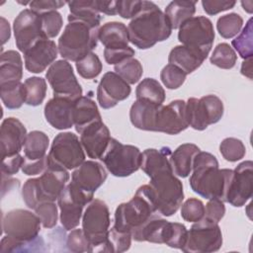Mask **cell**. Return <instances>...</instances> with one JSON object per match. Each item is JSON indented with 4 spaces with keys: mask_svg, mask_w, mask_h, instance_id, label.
Instances as JSON below:
<instances>
[{
    "mask_svg": "<svg viewBox=\"0 0 253 253\" xmlns=\"http://www.w3.org/2000/svg\"><path fill=\"white\" fill-rule=\"evenodd\" d=\"M42 221L27 210H13L2 218V229L6 234L0 243V252L44 251V241L39 235Z\"/></svg>",
    "mask_w": 253,
    "mask_h": 253,
    "instance_id": "1",
    "label": "cell"
},
{
    "mask_svg": "<svg viewBox=\"0 0 253 253\" xmlns=\"http://www.w3.org/2000/svg\"><path fill=\"white\" fill-rule=\"evenodd\" d=\"M192 171L189 182L196 194L208 200L216 199L226 203L233 170L219 169L214 155L200 151L195 157Z\"/></svg>",
    "mask_w": 253,
    "mask_h": 253,
    "instance_id": "2",
    "label": "cell"
},
{
    "mask_svg": "<svg viewBox=\"0 0 253 253\" xmlns=\"http://www.w3.org/2000/svg\"><path fill=\"white\" fill-rule=\"evenodd\" d=\"M129 42L139 49H147L167 40L171 25L161 9L151 1H142L141 9L127 26Z\"/></svg>",
    "mask_w": 253,
    "mask_h": 253,
    "instance_id": "3",
    "label": "cell"
},
{
    "mask_svg": "<svg viewBox=\"0 0 253 253\" xmlns=\"http://www.w3.org/2000/svg\"><path fill=\"white\" fill-rule=\"evenodd\" d=\"M67 20L58 40V52L65 60L77 62L97 46L100 28L70 17Z\"/></svg>",
    "mask_w": 253,
    "mask_h": 253,
    "instance_id": "4",
    "label": "cell"
},
{
    "mask_svg": "<svg viewBox=\"0 0 253 253\" xmlns=\"http://www.w3.org/2000/svg\"><path fill=\"white\" fill-rule=\"evenodd\" d=\"M69 180L66 169L57 166L48 168L38 178L28 179L22 189V198L29 209L35 210L44 202H54Z\"/></svg>",
    "mask_w": 253,
    "mask_h": 253,
    "instance_id": "5",
    "label": "cell"
},
{
    "mask_svg": "<svg viewBox=\"0 0 253 253\" xmlns=\"http://www.w3.org/2000/svg\"><path fill=\"white\" fill-rule=\"evenodd\" d=\"M156 213L148 185H143L137 189L131 200L118 206L113 227L120 231L132 233Z\"/></svg>",
    "mask_w": 253,
    "mask_h": 253,
    "instance_id": "6",
    "label": "cell"
},
{
    "mask_svg": "<svg viewBox=\"0 0 253 253\" xmlns=\"http://www.w3.org/2000/svg\"><path fill=\"white\" fill-rule=\"evenodd\" d=\"M148 189L156 211L162 216L174 214L184 200L183 184L172 170H164L152 175Z\"/></svg>",
    "mask_w": 253,
    "mask_h": 253,
    "instance_id": "7",
    "label": "cell"
},
{
    "mask_svg": "<svg viewBox=\"0 0 253 253\" xmlns=\"http://www.w3.org/2000/svg\"><path fill=\"white\" fill-rule=\"evenodd\" d=\"M110 221L107 204L99 199L92 200L82 214V229L90 243L89 252H104Z\"/></svg>",
    "mask_w": 253,
    "mask_h": 253,
    "instance_id": "8",
    "label": "cell"
},
{
    "mask_svg": "<svg viewBox=\"0 0 253 253\" xmlns=\"http://www.w3.org/2000/svg\"><path fill=\"white\" fill-rule=\"evenodd\" d=\"M100 160L112 175L126 177L140 168L141 152L136 146L123 144L119 140L111 138Z\"/></svg>",
    "mask_w": 253,
    "mask_h": 253,
    "instance_id": "9",
    "label": "cell"
},
{
    "mask_svg": "<svg viewBox=\"0 0 253 253\" xmlns=\"http://www.w3.org/2000/svg\"><path fill=\"white\" fill-rule=\"evenodd\" d=\"M221 245L222 234L218 223L204 216L188 230L181 250L185 253H210L219 250Z\"/></svg>",
    "mask_w": 253,
    "mask_h": 253,
    "instance_id": "10",
    "label": "cell"
},
{
    "mask_svg": "<svg viewBox=\"0 0 253 253\" xmlns=\"http://www.w3.org/2000/svg\"><path fill=\"white\" fill-rule=\"evenodd\" d=\"M47 156L50 166L66 170L75 169L85 161L83 146L78 136L70 131L60 132L53 138Z\"/></svg>",
    "mask_w": 253,
    "mask_h": 253,
    "instance_id": "11",
    "label": "cell"
},
{
    "mask_svg": "<svg viewBox=\"0 0 253 253\" xmlns=\"http://www.w3.org/2000/svg\"><path fill=\"white\" fill-rule=\"evenodd\" d=\"M178 40L183 45L208 57L214 40L211 21L204 16L190 18L179 28Z\"/></svg>",
    "mask_w": 253,
    "mask_h": 253,
    "instance_id": "12",
    "label": "cell"
},
{
    "mask_svg": "<svg viewBox=\"0 0 253 253\" xmlns=\"http://www.w3.org/2000/svg\"><path fill=\"white\" fill-rule=\"evenodd\" d=\"M186 111L189 126L196 130H204L222 118L223 103L215 95H207L200 99L189 98Z\"/></svg>",
    "mask_w": 253,
    "mask_h": 253,
    "instance_id": "13",
    "label": "cell"
},
{
    "mask_svg": "<svg viewBox=\"0 0 253 253\" xmlns=\"http://www.w3.org/2000/svg\"><path fill=\"white\" fill-rule=\"evenodd\" d=\"M89 195L78 189L71 182L67 184L57 199V206L60 210V222L64 229L75 228L81 219L84 207L93 200Z\"/></svg>",
    "mask_w": 253,
    "mask_h": 253,
    "instance_id": "14",
    "label": "cell"
},
{
    "mask_svg": "<svg viewBox=\"0 0 253 253\" xmlns=\"http://www.w3.org/2000/svg\"><path fill=\"white\" fill-rule=\"evenodd\" d=\"M45 77L53 91L54 97H63L77 100L82 96V88L79 84L71 64L60 59L54 61L47 69Z\"/></svg>",
    "mask_w": 253,
    "mask_h": 253,
    "instance_id": "15",
    "label": "cell"
},
{
    "mask_svg": "<svg viewBox=\"0 0 253 253\" xmlns=\"http://www.w3.org/2000/svg\"><path fill=\"white\" fill-rule=\"evenodd\" d=\"M15 42L23 53L42 39H46L42 33L41 15L31 9H25L16 17L13 24Z\"/></svg>",
    "mask_w": 253,
    "mask_h": 253,
    "instance_id": "16",
    "label": "cell"
},
{
    "mask_svg": "<svg viewBox=\"0 0 253 253\" xmlns=\"http://www.w3.org/2000/svg\"><path fill=\"white\" fill-rule=\"evenodd\" d=\"M189 126L186 102L174 100L168 105H161L157 111L154 131L178 134Z\"/></svg>",
    "mask_w": 253,
    "mask_h": 253,
    "instance_id": "17",
    "label": "cell"
},
{
    "mask_svg": "<svg viewBox=\"0 0 253 253\" xmlns=\"http://www.w3.org/2000/svg\"><path fill=\"white\" fill-rule=\"evenodd\" d=\"M253 195V162L243 161L233 170V178L229 187L226 203L239 208L246 204Z\"/></svg>",
    "mask_w": 253,
    "mask_h": 253,
    "instance_id": "18",
    "label": "cell"
},
{
    "mask_svg": "<svg viewBox=\"0 0 253 253\" xmlns=\"http://www.w3.org/2000/svg\"><path fill=\"white\" fill-rule=\"evenodd\" d=\"M131 89L116 72H106L97 88V100L101 108L107 110L115 107L130 95Z\"/></svg>",
    "mask_w": 253,
    "mask_h": 253,
    "instance_id": "19",
    "label": "cell"
},
{
    "mask_svg": "<svg viewBox=\"0 0 253 253\" xmlns=\"http://www.w3.org/2000/svg\"><path fill=\"white\" fill-rule=\"evenodd\" d=\"M58 46L49 39H42L24 52L25 67L29 72L41 73L57 57Z\"/></svg>",
    "mask_w": 253,
    "mask_h": 253,
    "instance_id": "20",
    "label": "cell"
},
{
    "mask_svg": "<svg viewBox=\"0 0 253 253\" xmlns=\"http://www.w3.org/2000/svg\"><path fill=\"white\" fill-rule=\"evenodd\" d=\"M107 172L101 163L88 160L80 164L71 174V183L83 192L93 195L104 184Z\"/></svg>",
    "mask_w": 253,
    "mask_h": 253,
    "instance_id": "21",
    "label": "cell"
},
{
    "mask_svg": "<svg viewBox=\"0 0 253 253\" xmlns=\"http://www.w3.org/2000/svg\"><path fill=\"white\" fill-rule=\"evenodd\" d=\"M25 126L16 118H7L1 124L0 149L2 157L20 153L27 138Z\"/></svg>",
    "mask_w": 253,
    "mask_h": 253,
    "instance_id": "22",
    "label": "cell"
},
{
    "mask_svg": "<svg viewBox=\"0 0 253 253\" xmlns=\"http://www.w3.org/2000/svg\"><path fill=\"white\" fill-rule=\"evenodd\" d=\"M111 138L110 130L102 121L88 126L80 133V142L83 149L92 159L101 158Z\"/></svg>",
    "mask_w": 253,
    "mask_h": 253,
    "instance_id": "23",
    "label": "cell"
},
{
    "mask_svg": "<svg viewBox=\"0 0 253 253\" xmlns=\"http://www.w3.org/2000/svg\"><path fill=\"white\" fill-rule=\"evenodd\" d=\"M74 101L54 97L47 101L44 106V117L46 122L56 129H67L73 126Z\"/></svg>",
    "mask_w": 253,
    "mask_h": 253,
    "instance_id": "24",
    "label": "cell"
},
{
    "mask_svg": "<svg viewBox=\"0 0 253 253\" xmlns=\"http://www.w3.org/2000/svg\"><path fill=\"white\" fill-rule=\"evenodd\" d=\"M172 222L162 218L160 214L156 213L148 221H146L139 228L132 231L131 236L135 241H147L157 244H166L170 232Z\"/></svg>",
    "mask_w": 253,
    "mask_h": 253,
    "instance_id": "25",
    "label": "cell"
},
{
    "mask_svg": "<svg viewBox=\"0 0 253 253\" xmlns=\"http://www.w3.org/2000/svg\"><path fill=\"white\" fill-rule=\"evenodd\" d=\"M102 121L96 103L87 96H81L74 101L73 125L75 130L80 134L88 126Z\"/></svg>",
    "mask_w": 253,
    "mask_h": 253,
    "instance_id": "26",
    "label": "cell"
},
{
    "mask_svg": "<svg viewBox=\"0 0 253 253\" xmlns=\"http://www.w3.org/2000/svg\"><path fill=\"white\" fill-rule=\"evenodd\" d=\"M161 105L144 100H136L130 107L129 119L131 124L139 129L154 131L157 111Z\"/></svg>",
    "mask_w": 253,
    "mask_h": 253,
    "instance_id": "27",
    "label": "cell"
},
{
    "mask_svg": "<svg viewBox=\"0 0 253 253\" xmlns=\"http://www.w3.org/2000/svg\"><path fill=\"white\" fill-rule=\"evenodd\" d=\"M171 153V149L168 146H163L160 149H145L141 153L140 168L149 178L158 172L172 170L170 163Z\"/></svg>",
    "mask_w": 253,
    "mask_h": 253,
    "instance_id": "28",
    "label": "cell"
},
{
    "mask_svg": "<svg viewBox=\"0 0 253 253\" xmlns=\"http://www.w3.org/2000/svg\"><path fill=\"white\" fill-rule=\"evenodd\" d=\"M200 148L194 143H184L178 146L170 155V163L174 175L186 178L193 170V164Z\"/></svg>",
    "mask_w": 253,
    "mask_h": 253,
    "instance_id": "29",
    "label": "cell"
},
{
    "mask_svg": "<svg viewBox=\"0 0 253 253\" xmlns=\"http://www.w3.org/2000/svg\"><path fill=\"white\" fill-rule=\"evenodd\" d=\"M207 57L185 45H177L171 49L168 62L182 69L186 74H190L198 69Z\"/></svg>",
    "mask_w": 253,
    "mask_h": 253,
    "instance_id": "30",
    "label": "cell"
},
{
    "mask_svg": "<svg viewBox=\"0 0 253 253\" xmlns=\"http://www.w3.org/2000/svg\"><path fill=\"white\" fill-rule=\"evenodd\" d=\"M99 41L105 48H121L128 45V32L121 22H108L99 29Z\"/></svg>",
    "mask_w": 253,
    "mask_h": 253,
    "instance_id": "31",
    "label": "cell"
},
{
    "mask_svg": "<svg viewBox=\"0 0 253 253\" xmlns=\"http://www.w3.org/2000/svg\"><path fill=\"white\" fill-rule=\"evenodd\" d=\"M23 76V61L16 50L2 52L0 61V84L21 81Z\"/></svg>",
    "mask_w": 253,
    "mask_h": 253,
    "instance_id": "32",
    "label": "cell"
},
{
    "mask_svg": "<svg viewBox=\"0 0 253 253\" xmlns=\"http://www.w3.org/2000/svg\"><path fill=\"white\" fill-rule=\"evenodd\" d=\"M196 1L175 0L165 8V15L173 29H179L181 25L193 17L196 12Z\"/></svg>",
    "mask_w": 253,
    "mask_h": 253,
    "instance_id": "33",
    "label": "cell"
},
{
    "mask_svg": "<svg viewBox=\"0 0 253 253\" xmlns=\"http://www.w3.org/2000/svg\"><path fill=\"white\" fill-rule=\"evenodd\" d=\"M67 5L69 7L70 14L68 17L83 21L90 24L91 26H100L102 17L101 13L96 7V2L94 1H68Z\"/></svg>",
    "mask_w": 253,
    "mask_h": 253,
    "instance_id": "34",
    "label": "cell"
},
{
    "mask_svg": "<svg viewBox=\"0 0 253 253\" xmlns=\"http://www.w3.org/2000/svg\"><path fill=\"white\" fill-rule=\"evenodd\" d=\"M49 144L48 136L40 130L28 133L24 145V157L29 160H38L44 157Z\"/></svg>",
    "mask_w": 253,
    "mask_h": 253,
    "instance_id": "35",
    "label": "cell"
},
{
    "mask_svg": "<svg viewBox=\"0 0 253 253\" xmlns=\"http://www.w3.org/2000/svg\"><path fill=\"white\" fill-rule=\"evenodd\" d=\"M136 100H144L156 105H163L165 91L161 84L153 78L143 79L135 90Z\"/></svg>",
    "mask_w": 253,
    "mask_h": 253,
    "instance_id": "36",
    "label": "cell"
},
{
    "mask_svg": "<svg viewBox=\"0 0 253 253\" xmlns=\"http://www.w3.org/2000/svg\"><path fill=\"white\" fill-rule=\"evenodd\" d=\"M0 96L6 108L10 110L21 108L26 100L24 83L18 81L0 84Z\"/></svg>",
    "mask_w": 253,
    "mask_h": 253,
    "instance_id": "37",
    "label": "cell"
},
{
    "mask_svg": "<svg viewBox=\"0 0 253 253\" xmlns=\"http://www.w3.org/2000/svg\"><path fill=\"white\" fill-rule=\"evenodd\" d=\"M26 100L25 103L29 106H40L45 98L46 82L42 77H30L24 82Z\"/></svg>",
    "mask_w": 253,
    "mask_h": 253,
    "instance_id": "38",
    "label": "cell"
},
{
    "mask_svg": "<svg viewBox=\"0 0 253 253\" xmlns=\"http://www.w3.org/2000/svg\"><path fill=\"white\" fill-rule=\"evenodd\" d=\"M115 72L127 84H135L142 76L143 68L141 63L133 58H127L115 65Z\"/></svg>",
    "mask_w": 253,
    "mask_h": 253,
    "instance_id": "39",
    "label": "cell"
},
{
    "mask_svg": "<svg viewBox=\"0 0 253 253\" xmlns=\"http://www.w3.org/2000/svg\"><path fill=\"white\" fill-rule=\"evenodd\" d=\"M131 233L117 230L112 227L109 230L107 240L104 244V252L121 253L129 249L131 244Z\"/></svg>",
    "mask_w": 253,
    "mask_h": 253,
    "instance_id": "40",
    "label": "cell"
},
{
    "mask_svg": "<svg viewBox=\"0 0 253 253\" xmlns=\"http://www.w3.org/2000/svg\"><path fill=\"white\" fill-rule=\"evenodd\" d=\"M236 60L237 55L234 49L226 42L217 44L210 58L211 64L222 69H230L234 67Z\"/></svg>",
    "mask_w": 253,
    "mask_h": 253,
    "instance_id": "41",
    "label": "cell"
},
{
    "mask_svg": "<svg viewBox=\"0 0 253 253\" xmlns=\"http://www.w3.org/2000/svg\"><path fill=\"white\" fill-rule=\"evenodd\" d=\"M243 26V19L237 13H229L218 18L216 29L224 39H231L237 36Z\"/></svg>",
    "mask_w": 253,
    "mask_h": 253,
    "instance_id": "42",
    "label": "cell"
},
{
    "mask_svg": "<svg viewBox=\"0 0 253 253\" xmlns=\"http://www.w3.org/2000/svg\"><path fill=\"white\" fill-rule=\"evenodd\" d=\"M231 44L243 59L252 57L253 55L252 18H250L247 21L245 27L242 29L240 34L234 40H232Z\"/></svg>",
    "mask_w": 253,
    "mask_h": 253,
    "instance_id": "43",
    "label": "cell"
},
{
    "mask_svg": "<svg viewBox=\"0 0 253 253\" xmlns=\"http://www.w3.org/2000/svg\"><path fill=\"white\" fill-rule=\"evenodd\" d=\"M103 65L94 52L88 53L86 56L76 62V69L79 75L85 79H93L97 77L102 71Z\"/></svg>",
    "mask_w": 253,
    "mask_h": 253,
    "instance_id": "44",
    "label": "cell"
},
{
    "mask_svg": "<svg viewBox=\"0 0 253 253\" xmlns=\"http://www.w3.org/2000/svg\"><path fill=\"white\" fill-rule=\"evenodd\" d=\"M219 151L225 160L235 162L245 156L246 148L240 139L235 137H226L220 142Z\"/></svg>",
    "mask_w": 253,
    "mask_h": 253,
    "instance_id": "45",
    "label": "cell"
},
{
    "mask_svg": "<svg viewBox=\"0 0 253 253\" xmlns=\"http://www.w3.org/2000/svg\"><path fill=\"white\" fill-rule=\"evenodd\" d=\"M42 29L44 37L46 39L55 38L63 25V20L61 14L57 11H51L41 15Z\"/></svg>",
    "mask_w": 253,
    "mask_h": 253,
    "instance_id": "46",
    "label": "cell"
},
{
    "mask_svg": "<svg viewBox=\"0 0 253 253\" xmlns=\"http://www.w3.org/2000/svg\"><path fill=\"white\" fill-rule=\"evenodd\" d=\"M187 74L173 64H167L160 72V79L168 89H178L185 82Z\"/></svg>",
    "mask_w": 253,
    "mask_h": 253,
    "instance_id": "47",
    "label": "cell"
},
{
    "mask_svg": "<svg viewBox=\"0 0 253 253\" xmlns=\"http://www.w3.org/2000/svg\"><path fill=\"white\" fill-rule=\"evenodd\" d=\"M181 206V216L188 222L199 221L205 216V205L201 200L190 198Z\"/></svg>",
    "mask_w": 253,
    "mask_h": 253,
    "instance_id": "48",
    "label": "cell"
},
{
    "mask_svg": "<svg viewBox=\"0 0 253 253\" xmlns=\"http://www.w3.org/2000/svg\"><path fill=\"white\" fill-rule=\"evenodd\" d=\"M36 214L40 217L44 228H52L57 222V206L54 202H44L35 209Z\"/></svg>",
    "mask_w": 253,
    "mask_h": 253,
    "instance_id": "49",
    "label": "cell"
},
{
    "mask_svg": "<svg viewBox=\"0 0 253 253\" xmlns=\"http://www.w3.org/2000/svg\"><path fill=\"white\" fill-rule=\"evenodd\" d=\"M67 249L74 253L89 252L90 243L83 231V229H71L66 238Z\"/></svg>",
    "mask_w": 253,
    "mask_h": 253,
    "instance_id": "50",
    "label": "cell"
},
{
    "mask_svg": "<svg viewBox=\"0 0 253 253\" xmlns=\"http://www.w3.org/2000/svg\"><path fill=\"white\" fill-rule=\"evenodd\" d=\"M134 55V49L130 46L121 48H105L104 57L108 64H118Z\"/></svg>",
    "mask_w": 253,
    "mask_h": 253,
    "instance_id": "51",
    "label": "cell"
},
{
    "mask_svg": "<svg viewBox=\"0 0 253 253\" xmlns=\"http://www.w3.org/2000/svg\"><path fill=\"white\" fill-rule=\"evenodd\" d=\"M48 166H49V163H48L47 155L38 160H29L24 157L21 169L24 174L28 176H34V175L42 174L48 168Z\"/></svg>",
    "mask_w": 253,
    "mask_h": 253,
    "instance_id": "52",
    "label": "cell"
},
{
    "mask_svg": "<svg viewBox=\"0 0 253 253\" xmlns=\"http://www.w3.org/2000/svg\"><path fill=\"white\" fill-rule=\"evenodd\" d=\"M187 234H188V230L183 223L172 222L171 234H170V237H169L166 245H168L169 247H172V248L182 249V247L184 246V244L186 242Z\"/></svg>",
    "mask_w": 253,
    "mask_h": 253,
    "instance_id": "53",
    "label": "cell"
},
{
    "mask_svg": "<svg viewBox=\"0 0 253 253\" xmlns=\"http://www.w3.org/2000/svg\"><path fill=\"white\" fill-rule=\"evenodd\" d=\"M224 213H225L224 203L219 200L211 199L208 202V204L205 207V217L212 221H215L217 223L224 216Z\"/></svg>",
    "mask_w": 253,
    "mask_h": 253,
    "instance_id": "54",
    "label": "cell"
},
{
    "mask_svg": "<svg viewBox=\"0 0 253 253\" xmlns=\"http://www.w3.org/2000/svg\"><path fill=\"white\" fill-rule=\"evenodd\" d=\"M67 2L58 1V0H37L31 1L29 3L30 9L35 13L42 15L47 12L56 11L57 9L63 7Z\"/></svg>",
    "mask_w": 253,
    "mask_h": 253,
    "instance_id": "55",
    "label": "cell"
},
{
    "mask_svg": "<svg viewBox=\"0 0 253 253\" xmlns=\"http://www.w3.org/2000/svg\"><path fill=\"white\" fill-rule=\"evenodd\" d=\"M142 1L119 0L117 1L118 14L124 19H132L141 9Z\"/></svg>",
    "mask_w": 253,
    "mask_h": 253,
    "instance_id": "56",
    "label": "cell"
},
{
    "mask_svg": "<svg viewBox=\"0 0 253 253\" xmlns=\"http://www.w3.org/2000/svg\"><path fill=\"white\" fill-rule=\"evenodd\" d=\"M23 159L24 157L20 153L11 155V156L2 157V166H1L2 175L9 177L16 174L22 167Z\"/></svg>",
    "mask_w": 253,
    "mask_h": 253,
    "instance_id": "57",
    "label": "cell"
},
{
    "mask_svg": "<svg viewBox=\"0 0 253 253\" xmlns=\"http://www.w3.org/2000/svg\"><path fill=\"white\" fill-rule=\"evenodd\" d=\"M235 1L228 0H203L202 5L204 11L209 15H215L219 12H223L232 9L235 6Z\"/></svg>",
    "mask_w": 253,
    "mask_h": 253,
    "instance_id": "58",
    "label": "cell"
},
{
    "mask_svg": "<svg viewBox=\"0 0 253 253\" xmlns=\"http://www.w3.org/2000/svg\"><path fill=\"white\" fill-rule=\"evenodd\" d=\"M96 7L100 13L106 15H117L118 8H117V1H105V0H95Z\"/></svg>",
    "mask_w": 253,
    "mask_h": 253,
    "instance_id": "59",
    "label": "cell"
},
{
    "mask_svg": "<svg viewBox=\"0 0 253 253\" xmlns=\"http://www.w3.org/2000/svg\"><path fill=\"white\" fill-rule=\"evenodd\" d=\"M1 38H2V44H4L7 41H9L11 33H10V26L9 23L4 19L1 18Z\"/></svg>",
    "mask_w": 253,
    "mask_h": 253,
    "instance_id": "60",
    "label": "cell"
},
{
    "mask_svg": "<svg viewBox=\"0 0 253 253\" xmlns=\"http://www.w3.org/2000/svg\"><path fill=\"white\" fill-rule=\"evenodd\" d=\"M251 62H252V57L250 58H247L245 59L243 62H242V65H241V73L248 77L249 79L252 78V65H251Z\"/></svg>",
    "mask_w": 253,
    "mask_h": 253,
    "instance_id": "61",
    "label": "cell"
}]
</instances>
